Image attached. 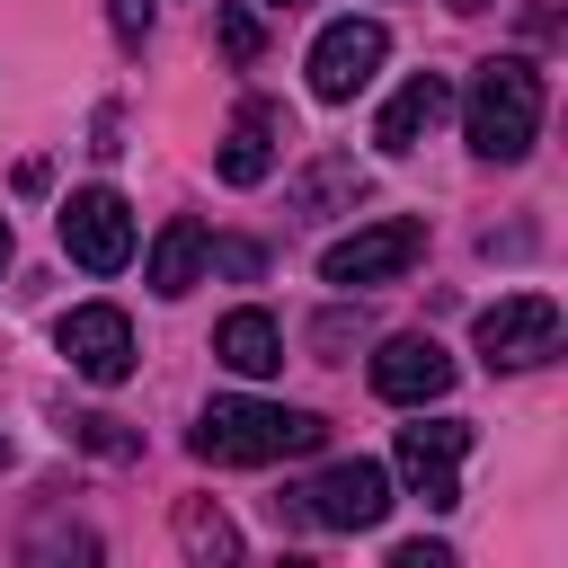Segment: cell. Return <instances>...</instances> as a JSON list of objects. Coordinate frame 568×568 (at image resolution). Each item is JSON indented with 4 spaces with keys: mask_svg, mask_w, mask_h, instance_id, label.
Segmentation results:
<instances>
[{
    "mask_svg": "<svg viewBox=\"0 0 568 568\" xmlns=\"http://www.w3.org/2000/svg\"><path fill=\"white\" fill-rule=\"evenodd\" d=\"M293 506L320 524V532H373L390 515V470L382 462H328L311 488H293Z\"/></svg>",
    "mask_w": 568,
    "mask_h": 568,
    "instance_id": "5b68a950",
    "label": "cell"
},
{
    "mask_svg": "<svg viewBox=\"0 0 568 568\" xmlns=\"http://www.w3.org/2000/svg\"><path fill=\"white\" fill-rule=\"evenodd\" d=\"M462 133H470V151L479 160H524L532 142H541V71L524 62V53H497V62H479L470 71V89H462Z\"/></svg>",
    "mask_w": 568,
    "mask_h": 568,
    "instance_id": "7a4b0ae2",
    "label": "cell"
},
{
    "mask_svg": "<svg viewBox=\"0 0 568 568\" xmlns=\"http://www.w3.org/2000/svg\"><path fill=\"white\" fill-rule=\"evenodd\" d=\"M462 453H470V426L462 417H435V426H399V444H390V462H399V479L435 506V515H453L462 506Z\"/></svg>",
    "mask_w": 568,
    "mask_h": 568,
    "instance_id": "52a82bcc",
    "label": "cell"
},
{
    "mask_svg": "<svg viewBox=\"0 0 568 568\" xmlns=\"http://www.w3.org/2000/svg\"><path fill=\"white\" fill-rule=\"evenodd\" d=\"M453 9H488V0H453Z\"/></svg>",
    "mask_w": 568,
    "mask_h": 568,
    "instance_id": "cb8c5ba5",
    "label": "cell"
},
{
    "mask_svg": "<svg viewBox=\"0 0 568 568\" xmlns=\"http://www.w3.org/2000/svg\"><path fill=\"white\" fill-rule=\"evenodd\" d=\"M71 435H80L89 453H115V462H124V453H142V444H133V435H124L115 417H71Z\"/></svg>",
    "mask_w": 568,
    "mask_h": 568,
    "instance_id": "ac0fdd59",
    "label": "cell"
},
{
    "mask_svg": "<svg viewBox=\"0 0 568 568\" xmlns=\"http://www.w3.org/2000/svg\"><path fill=\"white\" fill-rule=\"evenodd\" d=\"M204 266H222V275H257L266 257H257L248 240H213V248H204Z\"/></svg>",
    "mask_w": 568,
    "mask_h": 568,
    "instance_id": "d6986e66",
    "label": "cell"
},
{
    "mask_svg": "<svg viewBox=\"0 0 568 568\" xmlns=\"http://www.w3.org/2000/svg\"><path fill=\"white\" fill-rule=\"evenodd\" d=\"M213 355H222L240 382H266V373H284V328L248 302V311H231V320L213 328Z\"/></svg>",
    "mask_w": 568,
    "mask_h": 568,
    "instance_id": "4fadbf2b",
    "label": "cell"
},
{
    "mask_svg": "<svg viewBox=\"0 0 568 568\" xmlns=\"http://www.w3.org/2000/svg\"><path fill=\"white\" fill-rule=\"evenodd\" d=\"M284 142H293L284 133V106L275 98H240L231 106V133H222V186H266Z\"/></svg>",
    "mask_w": 568,
    "mask_h": 568,
    "instance_id": "8fae6325",
    "label": "cell"
},
{
    "mask_svg": "<svg viewBox=\"0 0 568 568\" xmlns=\"http://www.w3.org/2000/svg\"><path fill=\"white\" fill-rule=\"evenodd\" d=\"M479 364L488 373H524V364H550L559 355V302L550 293H506L479 311Z\"/></svg>",
    "mask_w": 568,
    "mask_h": 568,
    "instance_id": "277c9868",
    "label": "cell"
},
{
    "mask_svg": "<svg viewBox=\"0 0 568 568\" xmlns=\"http://www.w3.org/2000/svg\"><path fill=\"white\" fill-rule=\"evenodd\" d=\"M390 568H453V550H444V541H399Z\"/></svg>",
    "mask_w": 568,
    "mask_h": 568,
    "instance_id": "44dd1931",
    "label": "cell"
},
{
    "mask_svg": "<svg viewBox=\"0 0 568 568\" xmlns=\"http://www.w3.org/2000/svg\"><path fill=\"white\" fill-rule=\"evenodd\" d=\"M328 435V417L311 408H284V399H204L195 417V462H222V470H257V462H284V453H311Z\"/></svg>",
    "mask_w": 568,
    "mask_h": 568,
    "instance_id": "6da1fadb",
    "label": "cell"
},
{
    "mask_svg": "<svg viewBox=\"0 0 568 568\" xmlns=\"http://www.w3.org/2000/svg\"><path fill=\"white\" fill-rule=\"evenodd\" d=\"M213 36H222V53H231V62H257V44H266L248 9H213Z\"/></svg>",
    "mask_w": 568,
    "mask_h": 568,
    "instance_id": "e0dca14e",
    "label": "cell"
},
{
    "mask_svg": "<svg viewBox=\"0 0 568 568\" xmlns=\"http://www.w3.org/2000/svg\"><path fill=\"white\" fill-rule=\"evenodd\" d=\"M266 9H302V0H266Z\"/></svg>",
    "mask_w": 568,
    "mask_h": 568,
    "instance_id": "603a6c76",
    "label": "cell"
},
{
    "mask_svg": "<svg viewBox=\"0 0 568 568\" xmlns=\"http://www.w3.org/2000/svg\"><path fill=\"white\" fill-rule=\"evenodd\" d=\"M444 115H453V80H444V71H417V80H399V98L382 106L373 142H382L390 160H408V151H417V142H426Z\"/></svg>",
    "mask_w": 568,
    "mask_h": 568,
    "instance_id": "7c38bea8",
    "label": "cell"
},
{
    "mask_svg": "<svg viewBox=\"0 0 568 568\" xmlns=\"http://www.w3.org/2000/svg\"><path fill=\"white\" fill-rule=\"evenodd\" d=\"M417 257H426V222L382 213V222H355L346 240H328V248H320V275H328L337 293H355V284H399Z\"/></svg>",
    "mask_w": 568,
    "mask_h": 568,
    "instance_id": "3957f363",
    "label": "cell"
},
{
    "mask_svg": "<svg viewBox=\"0 0 568 568\" xmlns=\"http://www.w3.org/2000/svg\"><path fill=\"white\" fill-rule=\"evenodd\" d=\"M62 355H71V373L80 382H124L133 373V320L115 311V302H80V311H62Z\"/></svg>",
    "mask_w": 568,
    "mask_h": 568,
    "instance_id": "9c48e42d",
    "label": "cell"
},
{
    "mask_svg": "<svg viewBox=\"0 0 568 568\" xmlns=\"http://www.w3.org/2000/svg\"><path fill=\"white\" fill-rule=\"evenodd\" d=\"M178 550H186V559H240V532H231L222 506L186 497V506H178Z\"/></svg>",
    "mask_w": 568,
    "mask_h": 568,
    "instance_id": "2e32d148",
    "label": "cell"
},
{
    "mask_svg": "<svg viewBox=\"0 0 568 568\" xmlns=\"http://www.w3.org/2000/svg\"><path fill=\"white\" fill-rule=\"evenodd\" d=\"M382 53H390L382 18H337V27H320V44H311V98H320V106H346V98L382 71Z\"/></svg>",
    "mask_w": 568,
    "mask_h": 568,
    "instance_id": "ba28073f",
    "label": "cell"
},
{
    "mask_svg": "<svg viewBox=\"0 0 568 568\" xmlns=\"http://www.w3.org/2000/svg\"><path fill=\"white\" fill-rule=\"evenodd\" d=\"M204 248H213V240H204V222L169 213V222H160V240H151V266H142V275H151V293H169V302H178V293H195V284H204Z\"/></svg>",
    "mask_w": 568,
    "mask_h": 568,
    "instance_id": "5bb4252c",
    "label": "cell"
},
{
    "mask_svg": "<svg viewBox=\"0 0 568 568\" xmlns=\"http://www.w3.org/2000/svg\"><path fill=\"white\" fill-rule=\"evenodd\" d=\"M373 390H382L390 408H426V399H444V390H453V355H444L426 328L382 337V355H373Z\"/></svg>",
    "mask_w": 568,
    "mask_h": 568,
    "instance_id": "30bf717a",
    "label": "cell"
},
{
    "mask_svg": "<svg viewBox=\"0 0 568 568\" xmlns=\"http://www.w3.org/2000/svg\"><path fill=\"white\" fill-rule=\"evenodd\" d=\"M62 257L89 266V275H115V266L133 257V204H124L115 186H80V195L62 204Z\"/></svg>",
    "mask_w": 568,
    "mask_h": 568,
    "instance_id": "8992f818",
    "label": "cell"
},
{
    "mask_svg": "<svg viewBox=\"0 0 568 568\" xmlns=\"http://www.w3.org/2000/svg\"><path fill=\"white\" fill-rule=\"evenodd\" d=\"M355 195H364L355 160H337V151H328V160H311V169H302V186H293V213H302V222H328L337 204L355 213Z\"/></svg>",
    "mask_w": 568,
    "mask_h": 568,
    "instance_id": "9a60e30c",
    "label": "cell"
},
{
    "mask_svg": "<svg viewBox=\"0 0 568 568\" xmlns=\"http://www.w3.org/2000/svg\"><path fill=\"white\" fill-rule=\"evenodd\" d=\"M106 18H115V36H124V44H142V36H151V0H106Z\"/></svg>",
    "mask_w": 568,
    "mask_h": 568,
    "instance_id": "ffe728a7",
    "label": "cell"
},
{
    "mask_svg": "<svg viewBox=\"0 0 568 568\" xmlns=\"http://www.w3.org/2000/svg\"><path fill=\"white\" fill-rule=\"evenodd\" d=\"M0 275H9V213H0Z\"/></svg>",
    "mask_w": 568,
    "mask_h": 568,
    "instance_id": "7402d4cb",
    "label": "cell"
}]
</instances>
